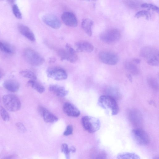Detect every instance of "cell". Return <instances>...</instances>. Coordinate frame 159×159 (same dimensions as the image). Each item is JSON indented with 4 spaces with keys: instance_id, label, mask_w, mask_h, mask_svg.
<instances>
[{
    "instance_id": "603a6c76",
    "label": "cell",
    "mask_w": 159,
    "mask_h": 159,
    "mask_svg": "<svg viewBox=\"0 0 159 159\" xmlns=\"http://www.w3.org/2000/svg\"><path fill=\"white\" fill-rule=\"evenodd\" d=\"M117 159H141L136 154L130 152H123L119 153L116 157Z\"/></svg>"
},
{
    "instance_id": "ffe728a7",
    "label": "cell",
    "mask_w": 159,
    "mask_h": 159,
    "mask_svg": "<svg viewBox=\"0 0 159 159\" xmlns=\"http://www.w3.org/2000/svg\"><path fill=\"white\" fill-rule=\"evenodd\" d=\"M93 21L89 18L83 20L81 23V26L86 34L89 36L92 34V27L93 25Z\"/></svg>"
},
{
    "instance_id": "30bf717a",
    "label": "cell",
    "mask_w": 159,
    "mask_h": 159,
    "mask_svg": "<svg viewBox=\"0 0 159 159\" xmlns=\"http://www.w3.org/2000/svg\"><path fill=\"white\" fill-rule=\"evenodd\" d=\"M47 76L51 78L57 80H66L67 75L63 69L55 68L49 69L47 72Z\"/></svg>"
},
{
    "instance_id": "74e56055",
    "label": "cell",
    "mask_w": 159,
    "mask_h": 159,
    "mask_svg": "<svg viewBox=\"0 0 159 159\" xmlns=\"http://www.w3.org/2000/svg\"><path fill=\"white\" fill-rule=\"evenodd\" d=\"M2 76V71L0 70V78H1Z\"/></svg>"
},
{
    "instance_id": "9c48e42d",
    "label": "cell",
    "mask_w": 159,
    "mask_h": 159,
    "mask_svg": "<svg viewBox=\"0 0 159 159\" xmlns=\"http://www.w3.org/2000/svg\"><path fill=\"white\" fill-rule=\"evenodd\" d=\"M100 60L104 63L110 65H114L118 62L119 57L116 53L108 51H103L98 54Z\"/></svg>"
},
{
    "instance_id": "8d00e7d4",
    "label": "cell",
    "mask_w": 159,
    "mask_h": 159,
    "mask_svg": "<svg viewBox=\"0 0 159 159\" xmlns=\"http://www.w3.org/2000/svg\"><path fill=\"white\" fill-rule=\"evenodd\" d=\"M70 152H74L76 151V149L74 147H71L69 148Z\"/></svg>"
},
{
    "instance_id": "d590c367",
    "label": "cell",
    "mask_w": 159,
    "mask_h": 159,
    "mask_svg": "<svg viewBox=\"0 0 159 159\" xmlns=\"http://www.w3.org/2000/svg\"><path fill=\"white\" fill-rule=\"evenodd\" d=\"M133 62L136 64H139L140 62V60L138 58H135L133 60Z\"/></svg>"
},
{
    "instance_id": "e0dca14e",
    "label": "cell",
    "mask_w": 159,
    "mask_h": 159,
    "mask_svg": "<svg viewBox=\"0 0 159 159\" xmlns=\"http://www.w3.org/2000/svg\"><path fill=\"white\" fill-rule=\"evenodd\" d=\"M18 29L20 33L29 40L32 41L35 40V37L31 30L27 26L20 24Z\"/></svg>"
},
{
    "instance_id": "d6986e66",
    "label": "cell",
    "mask_w": 159,
    "mask_h": 159,
    "mask_svg": "<svg viewBox=\"0 0 159 159\" xmlns=\"http://www.w3.org/2000/svg\"><path fill=\"white\" fill-rule=\"evenodd\" d=\"M49 90L57 96L64 97L68 94V92L62 86L57 84H52L49 87Z\"/></svg>"
},
{
    "instance_id": "83f0119b",
    "label": "cell",
    "mask_w": 159,
    "mask_h": 159,
    "mask_svg": "<svg viewBox=\"0 0 159 159\" xmlns=\"http://www.w3.org/2000/svg\"><path fill=\"white\" fill-rule=\"evenodd\" d=\"M61 151L64 154L66 159H70V151L67 144L63 143L62 144Z\"/></svg>"
},
{
    "instance_id": "ba28073f",
    "label": "cell",
    "mask_w": 159,
    "mask_h": 159,
    "mask_svg": "<svg viewBox=\"0 0 159 159\" xmlns=\"http://www.w3.org/2000/svg\"><path fill=\"white\" fill-rule=\"evenodd\" d=\"M132 136L136 143L141 146L148 145L150 139L147 133L141 128H135L132 131Z\"/></svg>"
},
{
    "instance_id": "d4e9b609",
    "label": "cell",
    "mask_w": 159,
    "mask_h": 159,
    "mask_svg": "<svg viewBox=\"0 0 159 159\" xmlns=\"http://www.w3.org/2000/svg\"><path fill=\"white\" fill-rule=\"evenodd\" d=\"M107 157V153L104 151L96 149L92 153L91 159H106Z\"/></svg>"
},
{
    "instance_id": "7c38bea8",
    "label": "cell",
    "mask_w": 159,
    "mask_h": 159,
    "mask_svg": "<svg viewBox=\"0 0 159 159\" xmlns=\"http://www.w3.org/2000/svg\"><path fill=\"white\" fill-rule=\"evenodd\" d=\"M129 120L136 128H140L143 122L142 115L140 112L136 110H130L129 112Z\"/></svg>"
},
{
    "instance_id": "836d02e7",
    "label": "cell",
    "mask_w": 159,
    "mask_h": 159,
    "mask_svg": "<svg viewBox=\"0 0 159 159\" xmlns=\"http://www.w3.org/2000/svg\"><path fill=\"white\" fill-rule=\"evenodd\" d=\"M127 3L129 7L133 8H137L139 5L138 2L136 1H127Z\"/></svg>"
},
{
    "instance_id": "f546056e",
    "label": "cell",
    "mask_w": 159,
    "mask_h": 159,
    "mask_svg": "<svg viewBox=\"0 0 159 159\" xmlns=\"http://www.w3.org/2000/svg\"><path fill=\"white\" fill-rule=\"evenodd\" d=\"M0 114L2 119L5 121H9V115L6 110L2 107H0Z\"/></svg>"
},
{
    "instance_id": "9a60e30c",
    "label": "cell",
    "mask_w": 159,
    "mask_h": 159,
    "mask_svg": "<svg viewBox=\"0 0 159 159\" xmlns=\"http://www.w3.org/2000/svg\"><path fill=\"white\" fill-rule=\"evenodd\" d=\"M63 110L66 115L70 116L77 117L80 114L79 110L70 103H65L63 106Z\"/></svg>"
},
{
    "instance_id": "cb8c5ba5",
    "label": "cell",
    "mask_w": 159,
    "mask_h": 159,
    "mask_svg": "<svg viewBox=\"0 0 159 159\" xmlns=\"http://www.w3.org/2000/svg\"><path fill=\"white\" fill-rule=\"evenodd\" d=\"M125 66L127 70L134 75H137L139 70L137 65L134 63L127 61L125 64Z\"/></svg>"
},
{
    "instance_id": "8fae6325",
    "label": "cell",
    "mask_w": 159,
    "mask_h": 159,
    "mask_svg": "<svg viewBox=\"0 0 159 159\" xmlns=\"http://www.w3.org/2000/svg\"><path fill=\"white\" fill-rule=\"evenodd\" d=\"M42 20L45 24L54 29H58L61 26L59 19L53 14H48L44 15Z\"/></svg>"
},
{
    "instance_id": "ac0fdd59",
    "label": "cell",
    "mask_w": 159,
    "mask_h": 159,
    "mask_svg": "<svg viewBox=\"0 0 159 159\" xmlns=\"http://www.w3.org/2000/svg\"><path fill=\"white\" fill-rule=\"evenodd\" d=\"M3 86L8 91L16 92L20 88V84L16 80L13 79H8L6 80L3 83Z\"/></svg>"
},
{
    "instance_id": "8992f818",
    "label": "cell",
    "mask_w": 159,
    "mask_h": 159,
    "mask_svg": "<svg viewBox=\"0 0 159 159\" xmlns=\"http://www.w3.org/2000/svg\"><path fill=\"white\" fill-rule=\"evenodd\" d=\"M57 53L61 60L62 61L66 60L71 63H74L78 59L76 51L68 44H66L65 48L58 50Z\"/></svg>"
},
{
    "instance_id": "4fadbf2b",
    "label": "cell",
    "mask_w": 159,
    "mask_h": 159,
    "mask_svg": "<svg viewBox=\"0 0 159 159\" xmlns=\"http://www.w3.org/2000/svg\"><path fill=\"white\" fill-rule=\"evenodd\" d=\"M61 18L64 23L68 26L75 27L77 25V18L75 15L71 12H64L61 15Z\"/></svg>"
},
{
    "instance_id": "484cf974",
    "label": "cell",
    "mask_w": 159,
    "mask_h": 159,
    "mask_svg": "<svg viewBox=\"0 0 159 159\" xmlns=\"http://www.w3.org/2000/svg\"><path fill=\"white\" fill-rule=\"evenodd\" d=\"M20 74L23 77L30 79V80H35L37 79L35 74L30 70H22L20 71Z\"/></svg>"
},
{
    "instance_id": "3957f363",
    "label": "cell",
    "mask_w": 159,
    "mask_h": 159,
    "mask_svg": "<svg viewBox=\"0 0 159 159\" xmlns=\"http://www.w3.org/2000/svg\"><path fill=\"white\" fill-rule=\"evenodd\" d=\"M23 53L26 61L33 66H40L44 61V58L39 53L31 48H25L24 50Z\"/></svg>"
},
{
    "instance_id": "7a4b0ae2",
    "label": "cell",
    "mask_w": 159,
    "mask_h": 159,
    "mask_svg": "<svg viewBox=\"0 0 159 159\" xmlns=\"http://www.w3.org/2000/svg\"><path fill=\"white\" fill-rule=\"evenodd\" d=\"M99 105L104 109L109 110L112 115H117L119 108L115 98L109 95L100 96L98 100Z\"/></svg>"
},
{
    "instance_id": "2e32d148",
    "label": "cell",
    "mask_w": 159,
    "mask_h": 159,
    "mask_svg": "<svg viewBox=\"0 0 159 159\" xmlns=\"http://www.w3.org/2000/svg\"><path fill=\"white\" fill-rule=\"evenodd\" d=\"M75 46L77 50L80 52H90L94 49V47L89 42L85 41H80L76 42Z\"/></svg>"
},
{
    "instance_id": "1f68e13d",
    "label": "cell",
    "mask_w": 159,
    "mask_h": 159,
    "mask_svg": "<svg viewBox=\"0 0 159 159\" xmlns=\"http://www.w3.org/2000/svg\"><path fill=\"white\" fill-rule=\"evenodd\" d=\"M16 126L17 130L20 133H25L26 131V129L23 125L21 122H18L16 124Z\"/></svg>"
},
{
    "instance_id": "6da1fadb",
    "label": "cell",
    "mask_w": 159,
    "mask_h": 159,
    "mask_svg": "<svg viewBox=\"0 0 159 159\" xmlns=\"http://www.w3.org/2000/svg\"><path fill=\"white\" fill-rule=\"evenodd\" d=\"M140 55L149 65H159V52L156 48L149 46L144 47L141 50Z\"/></svg>"
},
{
    "instance_id": "d6a6232c",
    "label": "cell",
    "mask_w": 159,
    "mask_h": 159,
    "mask_svg": "<svg viewBox=\"0 0 159 159\" xmlns=\"http://www.w3.org/2000/svg\"><path fill=\"white\" fill-rule=\"evenodd\" d=\"M73 131V128L71 125H68L65 131L63 133V135L66 136L70 135L72 134Z\"/></svg>"
},
{
    "instance_id": "4316f807",
    "label": "cell",
    "mask_w": 159,
    "mask_h": 159,
    "mask_svg": "<svg viewBox=\"0 0 159 159\" xmlns=\"http://www.w3.org/2000/svg\"><path fill=\"white\" fill-rule=\"evenodd\" d=\"M135 17L137 18L141 17H144L146 19H149L151 17L150 13L148 11L146 10H141L138 11L135 14Z\"/></svg>"
},
{
    "instance_id": "5bb4252c",
    "label": "cell",
    "mask_w": 159,
    "mask_h": 159,
    "mask_svg": "<svg viewBox=\"0 0 159 159\" xmlns=\"http://www.w3.org/2000/svg\"><path fill=\"white\" fill-rule=\"evenodd\" d=\"M38 110L39 113L46 122L53 123L58 120V118L56 116L44 107L39 106Z\"/></svg>"
},
{
    "instance_id": "f1b7e54d",
    "label": "cell",
    "mask_w": 159,
    "mask_h": 159,
    "mask_svg": "<svg viewBox=\"0 0 159 159\" xmlns=\"http://www.w3.org/2000/svg\"><path fill=\"white\" fill-rule=\"evenodd\" d=\"M141 7L144 8H148L152 10L156 11L157 13H159V8L156 5L150 3H143L140 5Z\"/></svg>"
},
{
    "instance_id": "7402d4cb",
    "label": "cell",
    "mask_w": 159,
    "mask_h": 159,
    "mask_svg": "<svg viewBox=\"0 0 159 159\" xmlns=\"http://www.w3.org/2000/svg\"><path fill=\"white\" fill-rule=\"evenodd\" d=\"M27 85L40 93L45 90V88L41 84L34 80H30L27 82Z\"/></svg>"
},
{
    "instance_id": "e575fe53",
    "label": "cell",
    "mask_w": 159,
    "mask_h": 159,
    "mask_svg": "<svg viewBox=\"0 0 159 159\" xmlns=\"http://www.w3.org/2000/svg\"><path fill=\"white\" fill-rule=\"evenodd\" d=\"M14 156L12 155L6 156L2 158V159H13Z\"/></svg>"
},
{
    "instance_id": "52a82bcc",
    "label": "cell",
    "mask_w": 159,
    "mask_h": 159,
    "mask_svg": "<svg viewBox=\"0 0 159 159\" xmlns=\"http://www.w3.org/2000/svg\"><path fill=\"white\" fill-rule=\"evenodd\" d=\"M121 36V33L118 29L111 28L102 33L100 37L102 41L110 44L117 42L120 39Z\"/></svg>"
},
{
    "instance_id": "f35d334b",
    "label": "cell",
    "mask_w": 159,
    "mask_h": 159,
    "mask_svg": "<svg viewBox=\"0 0 159 159\" xmlns=\"http://www.w3.org/2000/svg\"><path fill=\"white\" fill-rule=\"evenodd\" d=\"M153 159H159V158L158 157L156 156L154 157Z\"/></svg>"
},
{
    "instance_id": "44dd1931",
    "label": "cell",
    "mask_w": 159,
    "mask_h": 159,
    "mask_svg": "<svg viewBox=\"0 0 159 159\" xmlns=\"http://www.w3.org/2000/svg\"><path fill=\"white\" fill-rule=\"evenodd\" d=\"M0 49L3 52L9 54H13L15 52L14 47L7 42L0 41Z\"/></svg>"
},
{
    "instance_id": "4dcf8cb0",
    "label": "cell",
    "mask_w": 159,
    "mask_h": 159,
    "mask_svg": "<svg viewBox=\"0 0 159 159\" xmlns=\"http://www.w3.org/2000/svg\"><path fill=\"white\" fill-rule=\"evenodd\" d=\"M12 10L13 14L16 18L19 19L22 18V14L17 4H14L13 5Z\"/></svg>"
},
{
    "instance_id": "277c9868",
    "label": "cell",
    "mask_w": 159,
    "mask_h": 159,
    "mask_svg": "<svg viewBox=\"0 0 159 159\" xmlns=\"http://www.w3.org/2000/svg\"><path fill=\"white\" fill-rule=\"evenodd\" d=\"M3 104L6 108L10 111H16L21 107V102L16 95L11 94L4 95L2 98Z\"/></svg>"
},
{
    "instance_id": "5b68a950",
    "label": "cell",
    "mask_w": 159,
    "mask_h": 159,
    "mask_svg": "<svg viewBox=\"0 0 159 159\" xmlns=\"http://www.w3.org/2000/svg\"><path fill=\"white\" fill-rule=\"evenodd\" d=\"M82 122L84 128L89 133H93L98 131L101 127L100 120L95 117L85 116L82 119Z\"/></svg>"
}]
</instances>
